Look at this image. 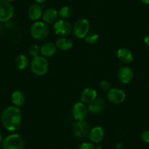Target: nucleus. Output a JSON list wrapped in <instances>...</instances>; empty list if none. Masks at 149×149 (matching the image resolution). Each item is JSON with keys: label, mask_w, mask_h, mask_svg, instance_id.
<instances>
[{"label": "nucleus", "mask_w": 149, "mask_h": 149, "mask_svg": "<svg viewBox=\"0 0 149 149\" xmlns=\"http://www.w3.org/2000/svg\"><path fill=\"white\" fill-rule=\"evenodd\" d=\"M97 97V92L94 88H86L81 92V100L84 104H89Z\"/></svg>", "instance_id": "nucleus-18"}, {"label": "nucleus", "mask_w": 149, "mask_h": 149, "mask_svg": "<svg viewBox=\"0 0 149 149\" xmlns=\"http://www.w3.org/2000/svg\"><path fill=\"white\" fill-rule=\"evenodd\" d=\"M87 107L91 113L94 115L100 114L105 108V102L102 97H97L94 101L88 104Z\"/></svg>", "instance_id": "nucleus-12"}, {"label": "nucleus", "mask_w": 149, "mask_h": 149, "mask_svg": "<svg viewBox=\"0 0 149 149\" xmlns=\"http://www.w3.org/2000/svg\"><path fill=\"white\" fill-rule=\"evenodd\" d=\"M141 139L145 143H149V130H145L142 132Z\"/></svg>", "instance_id": "nucleus-27"}, {"label": "nucleus", "mask_w": 149, "mask_h": 149, "mask_svg": "<svg viewBox=\"0 0 149 149\" xmlns=\"http://www.w3.org/2000/svg\"><path fill=\"white\" fill-rule=\"evenodd\" d=\"M104 136V130L101 126H96L91 129L88 133V139L92 143H99L103 140Z\"/></svg>", "instance_id": "nucleus-13"}, {"label": "nucleus", "mask_w": 149, "mask_h": 149, "mask_svg": "<svg viewBox=\"0 0 149 149\" xmlns=\"http://www.w3.org/2000/svg\"><path fill=\"white\" fill-rule=\"evenodd\" d=\"M72 131L74 137L82 140L88 135L90 131L89 124L85 120L76 121L73 125Z\"/></svg>", "instance_id": "nucleus-6"}, {"label": "nucleus", "mask_w": 149, "mask_h": 149, "mask_svg": "<svg viewBox=\"0 0 149 149\" xmlns=\"http://www.w3.org/2000/svg\"><path fill=\"white\" fill-rule=\"evenodd\" d=\"M89 21L86 18H81L75 22L72 26V32L78 39H84L89 32Z\"/></svg>", "instance_id": "nucleus-5"}, {"label": "nucleus", "mask_w": 149, "mask_h": 149, "mask_svg": "<svg viewBox=\"0 0 149 149\" xmlns=\"http://www.w3.org/2000/svg\"><path fill=\"white\" fill-rule=\"evenodd\" d=\"M28 51L30 55L32 56L33 57L40 56V48L37 44H32L30 45L28 48Z\"/></svg>", "instance_id": "nucleus-24"}, {"label": "nucleus", "mask_w": 149, "mask_h": 149, "mask_svg": "<svg viewBox=\"0 0 149 149\" xmlns=\"http://www.w3.org/2000/svg\"><path fill=\"white\" fill-rule=\"evenodd\" d=\"M100 86L104 91H109L111 88H110V86H111L110 83L108 81H107V80H103V81H102L100 84Z\"/></svg>", "instance_id": "nucleus-26"}, {"label": "nucleus", "mask_w": 149, "mask_h": 149, "mask_svg": "<svg viewBox=\"0 0 149 149\" xmlns=\"http://www.w3.org/2000/svg\"><path fill=\"white\" fill-rule=\"evenodd\" d=\"M42 9L40 4L35 3L31 5L28 10V16L31 21H37L42 15Z\"/></svg>", "instance_id": "nucleus-17"}, {"label": "nucleus", "mask_w": 149, "mask_h": 149, "mask_svg": "<svg viewBox=\"0 0 149 149\" xmlns=\"http://www.w3.org/2000/svg\"><path fill=\"white\" fill-rule=\"evenodd\" d=\"M14 15V8L11 2L0 0V21L8 22Z\"/></svg>", "instance_id": "nucleus-8"}, {"label": "nucleus", "mask_w": 149, "mask_h": 149, "mask_svg": "<svg viewBox=\"0 0 149 149\" xmlns=\"http://www.w3.org/2000/svg\"><path fill=\"white\" fill-rule=\"evenodd\" d=\"M72 15V10L69 6H64L58 11V16L61 19L67 20Z\"/></svg>", "instance_id": "nucleus-22"}, {"label": "nucleus", "mask_w": 149, "mask_h": 149, "mask_svg": "<svg viewBox=\"0 0 149 149\" xmlns=\"http://www.w3.org/2000/svg\"><path fill=\"white\" fill-rule=\"evenodd\" d=\"M140 1L144 5H149V0H140Z\"/></svg>", "instance_id": "nucleus-29"}, {"label": "nucleus", "mask_w": 149, "mask_h": 149, "mask_svg": "<svg viewBox=\"0 0 149 149\" xmlns=\"http://www.w3.org/2000/svg\"><path fill=\"white\" fill-rule=\"evenodd\" d=\"M11 102H12L13 106L15 107H21L25 102V95L24 93L20 90H16L13 91L11 94Z\"/></svg>", "instance_id": "nucleus-20"}, {"label": "nucleus", "mask_w": 149, "mask_h": 149, "mask_svg": "<svg viewBox=\"0 0 149 149\" xmlns=\"http://www.w3.org/2000/svg\"><path fill=\"white\" fill-rule=\"evenodd\" d=\"M116 56L118 59L124 64H130L134 60L132 52L127 48H119L116 52Z\"/></svg>", "instance_id": "nucleus-15"}, {"label": "nucleus", "mask_w": 149, "mask_h": 149, "mask_svg": "<svg viewBox=\"0 0 149 149\" xmlns=\"http://www.w3.org/2000/svg\"><path fill=\"white\" fill-rule=\"evenodd\" d=\"M3 136H2V134L1 133V132H0V144L2 143V141H3Z\"/></svg>", "instance_id": "nucleus-31"}, {"label": "nucleus", "mask_w": 149, "mask_h": 149, "mask_svg": "<svg viewBox=\"0 0 149 149\" xmlns=\"http://www.w3.org/2000/svg\"><path fill=\"white\" fill-rule=\"evenodd\" d=\"M48 26L43 21H35L30 27V34L34 40H43L48 37Z\"/></svg>", "instance_id": "nucleus-3"}, {"label": "nucleus", "mask_w": 149, "mask_h": 149, "mask_svg": "<svg viewBox=\"0 0 149 149\" xmlns=\"http://www.w3.org/2000/svg\"><path fill=\"white\" fill-rule=\"evenodd\" d=\"M58 12L55 9V8H50L45 10L42 13V18L43 20V22L47 24H54L58 21Z\"/></svg>", "instance_id": "nucleus-14"}, {"label": "nucleus", "mask_w": 149, "mask_h": 149, "mask_svg": "<svg viewBox=\"0 0 149 149\" xmlns=\"http://www.w3.org/2000/svg\"><path fill=\"white\" fill-rule=\"evenodd\" d=\"M24 140L18 134H12L2 141V149H24Z\"/></svg>", "instance_id": "nucleus-4"}, {"label": "nucleus", "mask_w": 149, "mask_h": 149, "mask_svg": "<svg viewBox=\"0 0 149 149\" xmlns=\"http://www.w3.org/2000/svg\"><path fill=\"white\" fill-rule=\"evenodd\" d=\"M1 122L3 127L10 132H15L22 124V113L19 107L10 106L2 111Z\"/></svg>", "instance_id": "nucleus-1"}, {"label": "nucleus", "mask_w": 149, "mask_h": 149, "mask_svg": "<svg viewBox=\"0 0 149 149\" xmlns=\"http://www.w3.org/2000/svg\"><path fill=\"white\" fill-rule=\"evenodd\" d=\"M54 30L57 35L67 37L72 32V26L67 20L58 19L54 24Z\"/></svg>", "instance_id": "nucleus-7"}, {"label": "nucleus", "mask_w": 149, "mask_h": 149, "mask_svg": "<svg viewBox=\"0 0 149 149\" xmlns=\"http://www.w3.org/2000/svg\"><path fill=\"white\" fill-rule=\"evenodd\" d=\"M34 1L38 4H42V3H44L45 2H46L47 0H34Z\"/></svg>", "instance_id": "nucleus-30"}, {"label": "nucleus", "mask_w": 149, "mask_h": 149, "mask_svg": "<svg viewBox=\"0 0 149 149\" xmlns=\"http://www.w3.org/2000/svg\"><path fill=\"white\" fill-rule=\"evenodd\" d=\"M134 72L130 67H121L118 71V79L121 84H128L133 80Z\"/></svg>", "instance_id": "nucleus-11"}, {"label": "nucleus", "mask_w": 149, "mask_h": 149, "mask_svg": "<svg viewBox=\"0 0 149 149\" xmlns=\"http://www.w3.org/2000/svg\"><path fill=\"white\" fill-rule=\"evenodd\" d=\"M6 1H8V2H14L15 0H6Z\"/></svg>", "instance_id": "nucleus-32"}, {"label": "nucleus", "mask_w": 149, "mask_h": 149, "mask_svg": "<svg viewBox=\"0 0 149 149\" xmlns=\"http://www.w3.org/2000/svg\"><path fill=\"white\" fill-rule=\"evenodd\" d=\"M88 107L82 102H78L72 108V116L76 121H80V120H84L86 117L87 113H88Z\"/></svg>", "instance_id": "nucleus-10"}, {"label": "nucleus", "mask_w": 149, "mask_h": 149, "mask_svg": "<svg viewBox=\"0 0 149 149\" xmlns=\"http://www.w3.org/2000/svg\"><path fill=\"white\" fill-rule=\"evenodd\" d=\"M99 38H100L99 34L96 32H88L84 40H85V42L89 45H94L98 42Z\"/></svg>", "instance_id": "nucleus-23"}, {"label": "nucleus", "mask_w": 149, "mask_h": 149, "mask_svg": "<svg viewBox=\"0 0 149 149\" xmlns=\"http://www.w3.org/2000/svg\"><path fill=\"white\" fill-rule=\"evenodd\" d=\"M144 42L148 47H149V35H146L144 38Z\"/></svg>", "instance_id": "nucleus-28"}, {"label": "nucleus", "mask_w": 149, "mask_h": 149, "mask_svg": "<svg viewBox=\"0 0 149 149\" xmlns=\"http://www.w3.org/2000/svg\"><path fill=\"white\" fill-rule=\"evenodd\" d=\"M31 72L37 76H43L47 74L49 69L48 60L45 57L40 55L34 57L30 63Z\"/></svg>", "instance_id": "nucleus-2"}, {"label": "nucleus", "mask_w": 149, "mask_h": 149, "mask_svg": "<svg viewBox=\"0 0 149 149\" xmlns=\"http://www.w3.org/2000/svg\"><path fill=\"white\" fill-rule=\"evenodd\" d=\"M107 98L112 104H119L125 101L126 94L123 90L120 88H113L107 91Z\"/></svg>", "instance_id": "nucleus-9"}, {"label": "nucleus", "mask_w": 149, "mask_h": 149, "mask_svg": "<svg viewBox=\"0 0 149 149\" xmlns=\"http://www.w3.org/2000/svg\"><path fill=\"white\" fill-rule=\"evenodd\" d=\"M57 49L56 44L51 42H45L40 47V54L45 58H51L56 55Z\"/></svg>", "instance_id": "nucleus-16"}, {"label": "nucleus", "mask_w": 149, "mask_h": 149, "mask_svg": "<svg viewBox=\"0 0 149 149\" xmlns=\"http://www.w3.org/2000/svg\"><path fill=\"white\" fill-rule=\"evenodd\" d=\"M15 64L17 68L21 70H24L28 67L29 61L28 57L24 54H20L17 56L15 59Z\"/></svg>", "instance_id": "nucleus-21"}, {"label": "nucleus", "mask_w": 149, "mask_h": 149, "mask_svg": "<svg viewBox=\"0 0 149 149\" xmlns=\"http://www.w3.org/2000/svg\"><path fill=\"white\" fill-rule=\"evenodd\" d=\"M78 149H96V147L94 143H91V142H84V143H81Z\"/></svg>", "instance_id": "nucleus-25"}, {"label": "nucleus", "mask_w": 149, "mask_h": 149, "mask_svg": "<svg viewBox=\"0 0 149 149\" xmlns=\"http://www.w3.org/2000/svg\"><path fill=\"white\" fill-rule=\"evenodd\" d=\"M148 29H149V26H148Z\"/></svg>", "instance_id": "nucleus-33"}, {"label": "nucleus", "mask_w": 149, "mask_h": 149, "mask_svg": "<svg viewBox=\"0 0 149 149\" xmlns=\"http://www.w3.org/2000/svg\"><path fill=\"white\" fill-rule=\"evenodd\" d=\"M56 45L58 49L63 51H67L72 48L73 42L67 37H61L56 40Z\"/></svg>", "instance_id": "nucleus-19"}]
</instances>
